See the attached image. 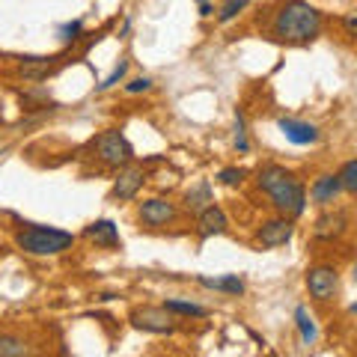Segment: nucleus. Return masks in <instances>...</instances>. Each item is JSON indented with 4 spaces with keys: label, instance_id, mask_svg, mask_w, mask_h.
<instances>
[{
    "label": "nucleus",
    "instance_id": "obj_1",
    "mask_svg": "<svg viewBox=\"0 0 357 357\" xmlns=\"http://www.w3.org/2000/svg\"><path fill=\"white\" fill-rule=\"evenodd\" d=\"M321 30V13L307 0H286L271 18V33L289 45H307Z\"/></svg>",
    "mask_w": 357,
    "mask_h": 357
},
{
    "label": "nucleus",
    "instance_id": "obj_2",
    "mask_svg": "<svg viewBox=\"0 0 357 357\" xmlns=\"http://www.w3.org/2000/svg\"><path fill=\"white\" fill-rule=\"evenodd\" d=\"M259 188L271 197V203L277 211H283L289 218H301L307 208V191L301 185V178L295 173H289L280 164H268L259 170Z\"/></svg>",
    "mask_w": 357,
    "mask_h": 357
},
{
    "label": "nucleus",
    "instance_id": "obj_3",
    "mask_svg": "<svg viewBox=\"0 0 357 357\" xmlns=\"http://www.w3.org/2000/svg\"><path fill=\"white\" fill-rule=\"evenodd\" d=\"M18 248L33 256H57L63 250H69L75 244V236L57 227H39V223H30L27 229H21L18 236Z\"/></svg>",
    "mask_w": 357,
    "mask_h": 357
},
{
    "label": "nucleus",
    "instance_id": "obj_4",
    "mask_svg": "<svg viewBox=\"0 0 357 357\" xmlns=\"http://www.w3.org/2000/svg\"><path fill=\"white\" fill-rule=\"evenodd\" d=\"M96 158L107 167H126L134 158V149L122 131H105L96 137Z\"/></svg>",
    "mask_w": 357,
    "mask_h": 357
},
{
    "label": "nucleus",
    "instance_id": "obj_5",
    "mask_svg": "<svg viewBox=\"0 0 357 357\" xmlns=\"http://www.w3.org/2000/svg\"><path fill=\"white\" fill-rule=\"evenodd\" d=\"M131 325L137 331H146V333H173L176 331V319L173 312L161 310H152V307H143V310H134L131 312Z\"/></svg>",
    "mask_w": 357,
    "mask_h": 357
},
{
    "label": "nucleus",
    "instance_id": "obj_6",
    "mask_svg": "<svg viewBox=\"0 0 357 357\" xmlns=\"http://www.w3.org/2000/svg\"><path fill=\"white\" fill-rule=\"evenodd\" d=\"M337 286H340V277L331 265H316L307 271V289L316 301H331L337 295Z\"/></svg>",
    "mask_w": 357,
    "mask_h": 357
},
{
    "label": "nucleus",
    "instance_id": "obj_7",
    "mask_svg": "<svg viewBox=\"0 0 357 357\" xmlns=\"http://www.w3.org/2000/svg\"><path fill=\"white\" fill-rule=\"evenodd\" d=\"M176 206L170 203V199H146V203H140V220L146 223V227H167V223L176 220Z\"/></svg>",
    "mask_w": 357,
    "mask_h": 357
},
{
    "label": "nucleus",
    "instance_id": "obj_8",
    "mask_svg": "<svg viewBox=\"0 0 357 357\" xmlns=\"http://www.w3.org/2000/svg\"><path fill=\"white\" fill-rule=\"evenodd\" d=\"M292 232H295L292 220L289 218H274V220L262 223V229L256 232V241H259L262 248H280V244H286L289 238H292Z\"/></svg>",
    "mask_w": 357,
    "mask_h": 357
},
{
    "label": "nucleus",
    "instance_id": "obj_9",
    "mask_svg": "<svg viewBox=\"0 0 357 357\" xmlns=\"http://www.w3.org/2000/svg\"><path fill=\"white\" fill-rule=\"evenodd\" d=\"M146 182V173H143V167H126V170L119 173V178L114 182V197L119 203H126V199H134L137 191Z\"/></svg>",
    "mask_w": 357,
    "mask_h": 357
},
{
    "label": "nucleus",
    "instance_id": "obj_10",
    "mask_svg": "<svg viewBox=\"0 0 357 357\" xmlns=\"http://www.w3.org/2000/svg\"><path fill=\"white\" fill-rule=\"evenodd\" d=\"M280 131L286 134L289 143H295V146H310V143L319 140V128L312 126V122H301V119H280L277 122Z\"/></svg>",
    "mask_w": 357,
    "mask_h": 357
},
{
    "label": "nucleus",
    "instance_id": "obj_11",
    "mask_svg": "<svg viewBox=\"0 0 357 357\" xmlns=\"http://www.w3.org/2000/svg\"><path fill=\"white\" fill-rule=\"evenodd\" d=\"M229 227L227 215H223V208L208 203L203 211H199V238H211V236H223Z\"/></svg>",
    "mask_w": 357,
    "mask_h": 357
},
{
    "label": "nucleus",
    "instance_id": "obj_12",
    "mask_svg": "<svg viewBox=\"0 0 357 357\" xmlns=\"http://www.w3.org/2000/svg\"><path fill=\"white\" fill-rule=\"evenodd\" d=\"M84 236L89 241H96L98 248H119V227L114 220H96V223H89V227L84 229Z\"/></svg>",
    "mask_w": 357,
    "mask_h": 357
},
{
    "label": "nucleus",
    "instance_id": "obj_13",
    "mask_svg": "<svg viewBox=\"0 0 357 357\" xmlns=\"http://www.w3.org/2000/svg\"><path fill=\"white\" fill-rule=\"evenodd\" d=\"M342 191V182H340V173L333 176V173H325V176H319L316 182H312V188H310V197L316 199V203H321V206H328V203H333L337 199V194Z\"/></svg>",
    "mask_w": 357,
    "mask_h": 357
},
{
    "label": "nucleus",
    "instance_id": "obj_14",
    "mask_svg": "<svg viewBox=\"0 0 357 357\" xmlns=\"http://www.w3.org/2000/svg\"><path fill=\"white\" fill-rule=\"evenodd\" d=\"M199 286L215 289V292H227V295H244V280L238 274H223V277H197Z\"/></svg>",
    "mask_w": 357,
    "mask_h": 357
},
{
    "label": "nucleus",
    "instance_id": "obj_15",
    "mask_svg": "<svg viewBox=\"0 0 357 357\" xmlns=\"http://www.w3.org/2000/svg\"><path fill=\"white\" fill-rule=\"evenodd\" d=\"M295 325H298V331H301V340H304V345L316 342L319 328H316V321H312V316H310L307 307H295Z\"/></svg>",
    "mask_w": 357,
    "mask_h": 357
},
{
    "label": "nucleus",
    "instance_id": "obj_16",
    "mask_svg": "<svg viewBox=\"0 0 357 357\" xmlns=\"http://www.w3.org/2000/svg\"><path fill=\"white\" fill-rule=\"evenodd\" d=\"M185 203L191 211H203L208 203H211V185H208V178H203V182H197L191 191H188L185 197Z\"/></svg>",
    "mask_w": 357,
    "mask_h": 357
},
{
    "label": "nucleus",
    "instance_id": "obj_17",
    "mask_svg": "<svg viewBox=\"0 0 357 357\" xmlns=\"http://www.w3.org/2000/svg\"><path fill=\"white\" fill-rule=\"evenodd\" d=\"M164 310H167V312H173V316H194V319L208 316V310H206V307L194 304V301H178V298L164 301Z\"/></svg>",
    "mask_w": 357,
    "mask_h": 357
},
{
    "label": "nucleus",
    "instance_id": "obj_18",
    "mask_svg": "<svg viewBox=\"0 0 357 357\" xmlns=\"http://www.w3.org/2000/svg\"><path fill=\"white\" fill-rule=\"evenodd\" d=\"M51 69H54V63L45 57H24V63H21V75L30 77V81H39V77H45Z\"/></svg>",
    "mask_w": 357,
    "mask_h": 357
},
{
    "label": "nucleus",
    "instance_id": "obj_19",
    "mask_svg": "<svg viewBox=\"0 0 357 357\" xmlns=\"http://www.w3.org/2000/svg\"><path fill=\"white\" fill-rule=\"evenodd\" d=\"M345 227V218L342 215H328V218H321L316 223V236L319 238H331V236H340Z\"/></svg>",
    "mask_w": 357,
    "mask_h": 357
},
{
    "label": "nucleus",
    "instance_id": "obj_20",
    "mask_svg": "<svg viewBox=\"0 0 357 357\" xmlns=\"http://www.w3.org/2000/svg\"><path fill=\"white\" fill-rule=\"evenodd\" d=\"M30 349L18 337H0V357H24Z\"/></svg>",
    "mask_w": 357,
    "mask_h": 357
},
{
    "label": "nucleus",
    "instance_id": "obj_21",
    "mask_svg": "<svg viewBox=\"0 0 357 357\" xmlns=\"http://www.w3.org/2000/svg\"><path fill=\"white\" fill-rule=\"evenodd\" d=\"M250 0H227V3L220 6V13H218V21L220 24H229L232 18H238V13H244V6H248Z\"/></svg>",
    "mask_w": 357,
    "mask_h": 357
},
{
    "label": "nucleus",
    "instance_id": "obj_22",
    "mask_svg": "<svg viewBox=\"0 0 357 357\" xmlns=\"http://www.w3.org/2000/svg\"><path fill=\"white\" fill-rule=\"evenodd\" d=\"M340 182H342L345 191L357 194V161H349L342 167V170H340Z\"/></svg>",
    "mask_w": 357,
    "mask_h": 357
},
{
    "label": "nucleus",
    "instance_id": "obj_23",
    "mask_svg": "<svg viewBox=\"0 0 357 357\" xmlns=\"http://www.w3.org/2000/svg\"><path fill=\"white\" fill-rule=\"evenodd\" d=\"M126 72H128V60H119V66H116V69H114V72H110V75L105 77L102 84H98V89H102V93H105V89L116 86V84L122 81V77H126Z\"/></svg>",
    "mask_w": 357,
    "mask_h": 357
},
{
    "label": "nucleus",
    "instance_id": "obj_24",
    "mask_svg": "<svg viewBox=\"0 0 357 357\" xmlns=\"http://www.w3.org/2000/svg\"><path fill=\"white\" fill-rule=\"evenodd\" d=\"M244 176H248V173H244L241 167H223V170L218 173V178H220V182H223V185H229V188L241 185V178H244Z\"/></svg>",
    "mask_w": 357,
    "mask_h": 357
},
{
    "label": "nucleus",
    "instance_id": "obj_25",
    "mask_svg": "<svg viewBox=\"0 0 357 357\" xmlns=\"http://www.w3.org/2000/svg\"><path fill=\"white\" fill-rule=\"evenodd\" d=\"M81 33H84L81 21H69V24L60 27V39H63V42H75V39H81Z\"/></svg>",
    "mask_w": 357,
    "mask_h": 357
},
{
    "label": "nucleus",
    "instance_id": "obj_26",
    "mask_svg": "<svg viewBox=\"0 0 357 357\" xmlns=\"http://www.w3.org/2000/svg\"><path fill=\"white\" fill-rule=\"evenodd\" d=\"M236 149L238 152H248L250 143H248V131H244V116L236 114Z\"/></svg>",
    "mask_w": 357,
    "mask_h": 357
},
{
    "label": "nucleus",
    "instance_id": "obj_27",
    "mask_svg": "<svg viewBox=\"0 0 357 357\" xmlns=\"http://www.w3.org/2000/svg\"><path fill=\"white\" fill-rule=\"evenodd\" d=\"M149 89H152V81H149V77H134V81H128V84H126V93H128V96L149 93Z\"/></svg>",
    "mask_w": 357,
    "mask_h": 357
},
{
    "label": "nucleus",
    "instance_id": "obj_28",
    "mask_svg": "<svg viewBox=\"0 0 357 357\" xmlns=\"http://www.w3.org/2000/svg\"><path fill=\"white\" fill-rule=\"evenodd\" d=\"M342 24H345V30H349L351 36L357 39V13H349V15H345V18H342Z\"/></svg>",
    "mask_w": 357,
    "mask_h": 357
},
{
    "label": "nucleus",
    "instance_id": "obj_29",
    "mask_svg": "<svg viewBox=\"0 0 357 357\" xmlns=\"http://www.w3.org/2000/svg\"><path fill=\"white\" fill-rule=\"evenodd\" d=\"M351 277H354V283H357V265H354V271H351Z\"/></svg>",
    "mask_w": 357,
    "mask_h": 357
},
{
    "label": "nucleus",
    "instance_id": "obj_30",
    "mask_svg": "<svg viewBox=\"0 0 357 357\" xmlns=\"http://www.w3.org/2000/svg\"><path fill=\"white\" fill-rule=\"evenodd\" d=\"M351 312H357V304H351Z\"/></svg>",
    "mask_w": 357,
    "mask_h": 357
}]
</instances>
